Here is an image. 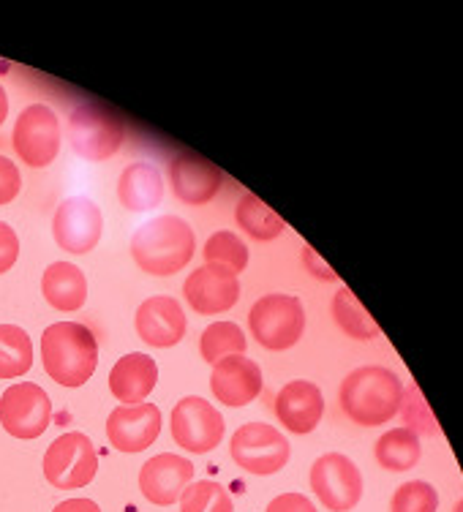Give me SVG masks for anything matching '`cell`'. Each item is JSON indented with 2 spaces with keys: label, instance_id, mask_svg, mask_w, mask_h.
Returning a JSON list of instances; mask_svg holds the SVG:
<instances>
[{
  "label": "cell",
  "instance_id": "cell-29",
  "mask_svg": "<svg viewBox=\"0 0 463 512\" xmlns=\"http://www.w3.org/2000/svg\"><path fill=\"white\" fill-rule=\"evenodd\" d=\"M398 414L404 417V428H409L417 436H436L439 434V425L431 412V406L425 401V395L420 393L417 384H406L404 398H401V409Z\"/></svg>",
  "mask_w": 463,
  "mask_h": 512
},
{
  "label": "cell",
  "instance_id": "cell-19",
  "mask_svg": "<svg viewBox=\"0 0 463 512\" xmlns=\"http://www.w3.org/2000/svg\"><path fill=\"white\" fill-rule=\"evenodd\" d=\"M169 183L180 202L186 205H207L216 199L218 188L224 183V175L216 164L194 153H180L169 161Z\"/></svg>",
  "mask_w": 463,
  "mask_h": 512
},
{
  "label": "cell",
  "instance_id": "cell-9",
  "mask_svg": "<svg viewBox=\"0 0 463 512\" xmlns=\"http://www.w3.org/2000/svg\"><path fill=\"white\" fill-rule=\"evenodd\" d=\"M14 153L30 169L50 167L60 153V123L47 104H30L14 123Z\"/></svg>",
  "mask_w": 463,
  "mask_h": 512
},
{
  "label": "cell",
  "instance_id": "cell-10",
  "mask_svg": "<svg viewBox=\"0 0 463 512\" xmlns=\"http://www.w3.org/2000/svg\"><path fill=\"white\" fill-rule=\"evenodd\" d=\"M172 439L188 453H210L224 439V417L205 398L186 395L172 409Z\"/></svg>",
  "mask_w": 463,
  "mask_h": 512
},
{
  "label": "cell",
  "instance_id": "cell-32",
  "mask_svg": "<svg viewBox=\"0 0 463 512\" xmlns=\"http://www.w3.org/2000/svg\"><path fill=\"white\" fill-rule=\"evenodd\" d=\"M22 188V178L17 164L11 158L0 156V205H9L11 199H17Z\"/></svg>",
  "mask_w": 463,
  "mask_h": 512
},
{
  "label": "cell",
  "instance_id": "cell-23",
  "mask_svg": "<svg viewBox=\"0 0 463 512\" xmlns=\"http://www.w3.org/2000/svg\"><path fill=\"white\" fill-rule=\"evenodd\" d=\"M374 455L387 472H409L423 458V444L409 428H390L376 439Z\"/></svg>",
  "mask_w": 463,
  "mask_h": 512
},
{
  "label": "cell",
  "instance_id": "cell-5",
  "mask_svg": "<svg viewBox=\"0 0 463 512\" xmlns=\"http://www.w3.org/2000/svg\"><path fill=\"white\" fill-rule=\"evenodd\" d=\"M69 142L88 161H107L123 148L126 126L107 104H79L69 115Z\"/></svg>",
  "mask_w": 463,
  "mask_h": 512
},
{
  "label": "cell",
  "instance_id": "cell-14",
  "mask_svg": "<svg viewBox=\"0 0 463 512\" xmlns=\"http://www.w3.org/2000/svg\"><path fill=\"white\" fill-rule=\"evenodd\" d=\"M183 295L197 314H224L240 300V281L227 267L202 265L191 270L183 284Z\"/></svg>",
  "mask_w": 463,
  "mask_h": 512
},
{
  "label": "cell",
  "instance_id": "cell-27",
  "mask_svg": "<svg viewBox=\"0 0 463 512\" xmlns=\"http://www.w3.org/2000/svg\"><path fill=\"white\" fill-rule=\"evenodd\" d=\"M246 344V335H243V330L235 322H216V325L207 327L202 338H199V352H202L205 363L216 365L224 357L243 355Z\"/></svg>",
  "mask_w": 463,
  "mask_h": 512
},
{
  "label": "cell",
  "instance_id": "cell-17",
  "mask_svg": "<svg viewBox=\"0 0 463 512\" xmlns=\"http://www.w3.org/2000/svg\"><path fill=\"white\" fill-rule=\"evenodd\" d=\"M210 390L224 406H232V409L248 406L262 393V368L251 357H224L213 365Z\"/></svg>",
  "mask_w": 463,
  "mask_h": 512
},
{
  "label": "cell",
  "instance_id": "cell-33",
  "mask_svg": "<svg viewBox=\"0 0 463 512\" xmlns=\"http://www.w3.org/2000/svg\"><path fill=\"white\" fill-rule=\"evenodd\" d=\"M17 256H20V237L6 221H0V273L11 270Z\"/></svg>",
  "mask_w": 463,
  "mask_h": 512
},
{
  "label": "cell",
  "instance_id": "cell-35",
  "mask_svg": "<svg viewBox=\"0 0 463 512\" xmlns=\"http://www.w3.org/2000/svg\"><path fill=\"white\" fill-rule=\"evenodd\" d=\"M303 265H306L308 273L314 278H319V281H327V284H335V281H338V273H335L333 267L327 265L325 259L316 254L311 246L303 248Z\"/></svg>",
  "mask_w": 463,
  "mask_h": 512
},
{
  "label": "cell",
  "instance_id": "cell-7",
  "mask_svg": "<svg viewBox=\"0 0 463 512\" xmlns=\"http://www.w3.org/2000/svg\"><path fill=\"white\" fill-rule=\"evenodd\" d=\"M311 491L330 512L355 510L363 499V474L349 455L325 453L311 466Z\"/></svg>",
  "mask_w": 463,
  "mask_h": 512
},
{
  "label": "cell",
  "instance_id": "cell-13",
  "mask_svg": "<svg viewBox=\"0 0 463 512\" xmlns=\"http://www.w3.org/2000/svg\"><path fill=\"white\" fill-rule=\"evenodd\" d=\"M194 480V463L175 453L150 458L139 472V491L156 507H172Z\"/></svg>",
  "mask_w": 463,
  "mask_h": 512
},
{
  "label": "cell",
  "instance_id": "cell-26",
  "mask_svg": "<svg viewBox=\"0 0 463 512\" xmlns=\"http://www.w3.org/2000/svg\"><path fill=\"white\" fill-rule=\"evenodd\" d=\"M33 365V341L17 325H0V379H20Z\"/></svg>",
  "mask_w": 463,
  "mask_h": 512
},
{
  "label": "cell",
  "instance_id": "cell-18",
  "mask_svg": "<svg viewBox=\"0 0 463 512\" xmlns=\"http://www.w3.org/2000/svg\"><path fill=\"white\" fill-rule=\"evenodd\" d=\"M325 414V395L314 382L295 379L281 387L276 395V417L286 431L297 436H306L322 423Z\"/></svg>",
  "mask_w": 463,
  "mask_h": 512
},
{
  "label": "cell",
  "instance_id": "cell-16",
  "mask_svg": "<svg viewBox=\"0 0 463 512\" xmlns=\"http://www.w3.org/2000/svg\"><path fill=\"white\" fill-rule=\"evenodd\" d=\"M134 327H137V335L145 344L156 346V349H169V346L183 341L188 322L186 314H183V306H180L175 297L156 295L148 297L137 308Z\"/></svg>",
  "mask_w": 463,
  "mask_h": 512
},
{
  "label": "cell",
  "instance_id": "cell-11",
  "mask_svg": "<svg viewBox=\"0 0 463 512\" xmlns=\"http://www.w3.org/2000/svg\"><path fill=\"white\" fill-rule=\"evenodd\" d=\"M52 420V401L33 382L11 384L0 398V423L14 439H39Z\"/></svg>",
  "mask_w": 463,
  "mask_h": 512
},
{
  "label": "cell",
  "instance_id": "cell-1",
  "mask_svg": "<svg viewBox=\"0 0 463 512\" xmlns=\"http://www.w3.org/2000/svg\"><path fill=\"white\" fill-rule=\"evenodd\" d=\"M338 398L352 423L376 428L390 423L398 414L404 398V382L385 365H363L341 382Z\"/></svg>",
  "mask_w": 463,
  "mask_h": 512
},
{
  "label": "cell",
  "instance_id": "cell-15",
  "mask_svg": "<svg viewBox=\"0 0 463 512\" xmlns=\"http://www.w3.org/2000/svg\"><path fill=\"white\" fill-rule=\"evenodd\" d=\"M161 434V412L156 404L118 406L112 409L107 420V439L120 453H142L156 442Z\"/></svg>",
  "mask_w": 463,
  "mask_h": 512
},
{
  "label": "cell",
  "instance_id": "cell-6",
  "mask_svg": "<svg viewBox=\"0 0 463 512\" xmlns=\"http://www.w3.org/2000/svg\"><path fill=\"white\" fill-rule=\"evenodd\" d=\"M99 474V453L88 436L71 431L58 436L44 453V477L52 488H88Z\"/></svg>",
  "mask_w": 463,
  "mask_h": 512
},
{
  "label": "cell",
  "instance_id": "cell-34",
  "mask_svg": "<svg viewBox=\"0 0 463 512\" xmlns=\"http://www.w3.org/2000/svg\"><path fill=\"white\" fill-rule=\"evenodd\" d=\"M265 512H319L316 510V504L303 496V493H281L276 496L273 502L267 504Z\"/></svg>",
  "mask_w": 463,
  "mask_h": 512
},
{
  "label": "cell",
  "instance_id": "cell-25",
  "mask_svg": "<svg viewBox=\"0 0 463 512\" xmlns=\"http://www.w3.org/2000/svg\"><path fill=\"white\" fill-rule=\"evenodd\" d=\"M333 319L349 338L355 341H374L379 338V325L374 316L365 311V306L355 297L349 286H341L333 297Z\"/></svg>",
  "mask_w": 463,
  "mask_h": 512
},
{
  "label": "cell",
  "instance_id": "cell-37",
  "mask_svg": "<svg viewBox=\"0 0 463 512\" xmlns=\"http://www.w3.org/2000/svg\"><path fill=\"white\" fill-rule=\"evenodd\" d=\"M6 118H9V96H6V90L0 85V126L6 123Z\"/></svg>",
  "mask_w": 463,
  "mask_h": 512
},
{
  "label": "cell",
  "instance_id": "cell-38",
  "mask_svg": "<svg viewBox=\"0 0 463 512\" xmlns=\"http://www.w3.org/2000/svg\"><path fill=\"white\" fill-rule=\"evenodd\" d=\"M455 512H463V499L458 504H455Z\"/></svg>",
  "mask_w": 463,
  "mask_h": 512
},
{
  "label": "cell",
  "instance_id": "cell-8",
  "mask_svg": "<svg viewBox=\"0 0 463 512\" xmlns=\"http://www.w3.org/2000/svg\"><path fill=\"white\" fill-rule=\"evenodd\" d=\"M232 461L248 474L270 477L281 472L289 461V442L286 436L267 423H246L232 434Z\"/></svg>",
  "mask_w": 463,
  "mask_h": 512
},
{
  "label": "cell",
  "instance_id": "cell-4",
  "mask_svg": "<svg viewBox=\"0 0 463 512\" xmlns=\"http://www.w3.org/2000/svg\"><path fill=\"white\" fill-rule=\"evenodd\" d=\"M248 327L259 346L286 352L306 333V308L295 295H265L248 311Z\"/></svg>",
  "mask_w": 463,
  "mask_h": 512
},
{
  "label": "cell",
  "instance_id": "cell-2",
  "mask_svg": "<svg viewBox=\"0 0 463 512\" xmlns=\"http://www.w3.org/2000/svg\"><path fill=\"white\" fill-rule=\"evenodd\" d=\"M197 237L180 216H158L134 232L131 256L150 276H175L191 262Z\"/></svg>",
  "mask_w": 463,
  "mask_h": 512
},
{
  "label": "cell",
  "instance_id": "cell-28",
  "mask_svg": "<svg viewBox=\"0 0 463 512\" xmlns=\"http://www.w3.org/2000/svg\"><path fill=\"white\" fill-rule=\"evenodd\" d=\"M202 256H205V265H221L232 270V273H243L248 267V248L246 243L235 235V232H227L221 229L216 235L207 237L205 248H202Z\"/></svg>",
  "mask_w": 463,
  "mask_h": 512
},
{
  "label": "cell",
  "instance_id": "cell-22",
  "mask_svg": "<svg viewBox=\"0 0 463 512\" xmlns=\"http://www.w3.org/2000/svg\"><path fill=\"white\" fill-rule=\"evenodd\" d=\"M41 292L55 311L71 314L85 306V300H88V278L71 262H55L44 270Z\"/></svg>",
  "mask_w": 463,
  "mask_h": 512
},
{
  "label": "cell",
  "instance_id": "cell-30",
  "mask_svg": "<svg viewBox=\"0 0 463 512\" xmlns=\"http://www.w3.org/2000/svg\"><path fill=\"white\" fill-rule=\"evenodd\" d=\"M180 512H232V499L227 488L213 480L191 483L180 496Z\"/></svg>",
  "mask_w": 463,
  "mask_h": 512
},
{
  "label": "cell",
  "instance_id": "cell-12",
  "mask_svg": "<svg viewBox=\"0 0 463 512\" xmlns=\"http://www.w3.org/2000/svg\"><path fill=\"white\" fill-rule=\"evenodd\" d=\"M104 232V216L96 202L88 197H69L55 210L52 235L63 251L69 254H88L99 246Z\"/></svg>",
  "mask_w": 463,
  "mask_h": 512
},
{
  "label": "cell",
  "instance_id": "cell-31",
  "mask_svg": "<svg viewBox=\"0 0 463 512\" xmlns=\"http://www.w3.org/2000/svg\"><path fill=\"white\" fill-rule=\"evenodd\" d=\"M439 510V493L425 480H409L393 493L390 512H436Z\"/></svg>",
  "mask_w": 463,
  "mask_h": 512
},
{
  "label": "cell",
  "instance_id": "cell-24",
  "mask_svg": "<svg viewBox=\"0 0 463 512\" xmlns=\"http://www.w3.org/2000/svg\"><path fill=\"white\" fill-rule=\"evenodd\" d=\"M235 221L237 227L257 243H270L286 229L284 218L273 213V207H267L257 194H243L240 197L235 207Z\"/></svg>",
  "mask_w": 463,
  "mask_h": 512
},
{
  "label": "cell",
  "instance_id": "cell-3",
  "mask_svg": "<svg viewBox=\"0 0 463 512\" xmlns=\"http://www.w3.org/2000/svg\"><path fill=\"white\" fill-rule=\"evenodd\" d=\"M41 363L63 387H82L99 365V341L79 322H55L41 335Z\"/></svg>",
  "mask_w": 463,
  "mask_h": 512
},
{
  "label": "cell",
  "instance_id": "cell-20",
  "mask_svg": "<svg viewBox=\"0 0 463 512\" xmlns=\"http://www.w3.org/2000/svg\"><path fill=\"white\" fill-rule=\"evenodd\" d=\"M158 382V365L150 355L131 352L120 357L118 363L109 371V390L112 395L123 401V406L142 404Z\"/></svg>",
  "mask_w": 463,
  "mask_h": 512
},
{
  "label": "cell",
  "instance_id": "cell-21",
  "mask_svg": "<svg viewBox=\"0 0 463 512\" xmlns=\"http://www.w3.org/2000/svg\"><path fill=\"white\" fill-rule=\"evenodd\" d=\"M120 205L131 213L153 210L164 199V178L150 161H134L120 172L118 180Z\"/></svg>",
  "mask_w": 463,
  "mask_h": 512
},
{
  "label": "cell",
  "instance_id": "cell-36",
  "mask_svg": "<svg viewBox=\"0 0 463 512\" xmlns=\"http://www.w3.org/2000/svg\"><path fill=\"white\" fill-rule=\"evenodd\" d=\"M52 512H101V507L93 499H69V502H60Z\"/></svg>",
  "mask_w": 463,
  "mask_h": 512
}]
</instances>
